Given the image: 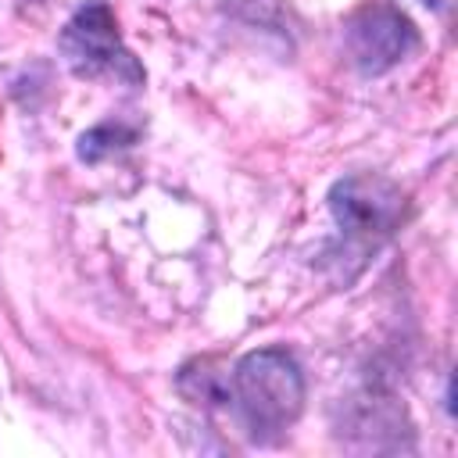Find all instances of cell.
<instances>
[{"mask_svg": "<svg viewBox=\"0 0 458 458\" xmlns=\"http://www.w3.org/2000/svg\"><path fill=\"white\" fill-rule=\"evenodd\" d=\"M225 404L258 444L279 440L304 411V372L286 347H258L229 372Z\"/></svg>", "mask_w": 458, "mask_h": 458, "instance_id": "obj_1", "label": "cell"}, {"mask_svg": "<svg viewBox=\"0 0 458 458\" xmlns=\"http://www.w3.org/2000/svg\"><path fill=\"white\" fill-rule=\"evenodd\" d=\"M326 200L340 229L344 254L358 261H365L379 243H386L408 215L404 190L379 172H351L336 179Z\"/></svg>", "mask_w": 458, "mask_h": 458, "instance_id": "obj_2", "label": "cell"}, {"mask_svg": "<svg viewBox=\"0 0 458 458\" xmlns=\"http://www.w3.org/2000/svg\"><path fill=\"white\" fill-rule=\"evenodd\" d=\"M61 57L79 79H114L122 86H140L143 64L122 43L118 21L104 0H86L61 29Z\"/></svg>", "mask_w": 458, "mask_h": 458, "instance_id": "obj_3", "label": "cell"}, {"mask_svg": "<svg viewBox=\"0 0 458 458\" xmlns=\"http://www.w3.org/2000/svg\"><path fill=\"white\" fill-rule=\"evenodd\" d=\"M419 47L415 21L383 0H369L344 18V50L361 75H386Z\"/></svg>", "mask_w": 458, "mask_h": 458, "instance_id": "obj_4", "label": "cell"}, {"mask_svg": "<svg viewBox=\"0 0 458 458\" xmlns=\"http://www.w3.org/2000/svg\"><path fill=\"white\" fill-rule=\"evenodd\" d=\"M404 429H408L404 411H401L390 397L369 394V397H361V401L351 408V433H358L369 447H379V433H390L394 444L401 447V433H404Z\"/></svg>", "mask_w": 458, "mask_h": 458, "instance_id": "obj_5", "label": "cell"}, {"mask_svg": "<svg viewBox=\"0 0 458 458\" xmlns=\"http://www.w3.org/2000/svg\"><path fill=\"white\" fill-rule=\"evenodd\" d=\"M179 394L193 404H225V390H229V369H218L211 358L190 361L179 369Z\"/></svg>", "mask_w": 458, "mask_h": 458, "instance_id": "obj_6", "label": "cell"}, {"mask_svg": "<svg viewBox=\"0 0 458 458\" xmlns=\"http://www.w3.org/2000/svg\"><path fill=\"white\" fill-rule=\"evenodd\" d=\"M136 143V129L132 125H122V122H104V125H93L89 132L79 136V161L86 165H100L104 157H114L122 150H129Z\"/></svg>", "mask_w": 458, "mask_h": 458, "instance_id": "obj_7", "label": "cell"}]
</instances>
